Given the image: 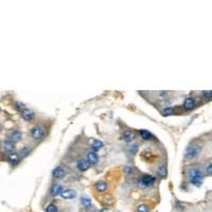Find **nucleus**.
I'll return each mask as SVG.
<instances>
[{"label": "nucleus", "instance_id": "f257e3e1", "mask_svg": "<svg viewBox=\"0 0 212 212\" xmlns=\"http://www.w3.org/2000/svg\"><path fill=\"white\" fill-rule=\"evenodd\" d=\"M190 178L192 185H194L195 187H200L203 182V175L202 172L198 169H192L190 171Z\"/></svg>", "mask_w": 212, "mask_h": 212}, {"label": "nucleus", "instance_id": "f03ea898", "mask_svg": "<svg viewBox=\"0 0 212 212\" xmlns=\"http://www.w3.org/2000/svg\"><path fill=\"white\" fill-rule=\"evenodd\" d=\"M46 135V131L41 126H35L31 129V137L34 140H41Z\"/></svg>", "mask_w": 212, "mask_h": 212}, {"label": "nucleus", "instance_id": "7ed1b4c3", "mask_svg": "<svg viewBox=\"0 0 212 212\" xmlns=\"http://www.w3.org/2000/svg\"><path fill=\"white\" fill-rule=\"evenodd\" d=\"M155 182V177L152 175H144L142 176L141 178H140L139 180V186L143 187V188H146V187H151L152 185Z\"/></svg>", "mask_w": 212, "mask_h": 212}, {"label": "nucleus", "instance_id": "20e7f679", "mask_svg": "<svg viewBox=\"0 0 212 212\" xmlns=\"http://www.w3.org/2000/svg\"><path fill=\"white\" fill-rule=\"evenodd\" d=\"M199 153H200V148H199V146H192L186 151V157L189 158V159H192V158H195Z\"/></svg>", "mask_w": 212, "mask_h": 212}, {"label": "nucleus", "instance_id": "39448f33", "mask_svg": "<svg viewBox=\"0 0 212 212\" xmlns=\"http://www.w3.org/2000/svg\"><path fill=\"white\" fill-rule=\"evenodd\" d=\"M22 139V133L19 131H12V133L9 135L8 137V140H10L11 142H13V143H17V142H19L20 140Z\"/></svg>", "mask_w": 212, "mask_h": 212}, {"label": "nucleus", "instance_id": "423d86ee", "mask_svg": "<svg viewBox=\"0 0 212 212\" xmlns=\"http://www.w3.org/2000/svg\"><path fill=\"white\" fill-rule=\"evenodd\" d=\"M61 196L64 199H72V198L77 197V192L72 190V189H66V190H63V192L61 193Z\"/></svg>", "mask_w": 212, "mask_h": 212}, {"label": "nucleus", "instance_id": "0eeeda50", "mask_svg": "<svg viewBox=\"0 0 212 212\" xmlns=\"http://www.w3.org/2000/svg\"><path fill=\"white\" fill-rule=\"evenodd\" d=\"M2 149H3L4 152H6V153H13V151H14L15 149V144L13 143V142H11L10 140H4L3 142H2Z\"/></svg>", "mask_w": 212, "mask_h": 212}, {"label": "nucleus", "instance_id": "6e6552de", "mask_svg": "<svg viewBox=\"0 0 212 212\" xmlns=\"http://www.w3.org/2000/svg\"><path fill=\"white\" fill-rule=\"evenodd\" d=\"M35 117L34 113H33L31 109H24L23 111L21 113V118L23 120H26V121H31V120H33V118Z\"/></svg>", "mask_w": 212, "mask_h": 212}, {"label": "nucleus", "instance_id": "1a4fd4ad", "mask_svg": "<svg viewBox=\"0 0 212 212\" xmlns=\"http://www.w3.org/2000/svg\"><path fill=\"white\" fill-rule=\"evenodd\" d=\"M194 107H195V101H194L193 98H187L184 103V108L186 110H191Z\"/></svg>", "mask_w": 212, "mask_h": 212}, {"label": "nucleus", "instance_id": "9d476101", "mask_svg": "<svg viewBox=\"0 0 212 212\" xmlns=\"http://www.w3.org/2000/svg\"><path fill=\"white\" fill-rule=\"evenodd\" d=\"M19 159H20V157H19V155L16 153H11L8 157L9 162H10L11 164H13V166H16L19 162Z\"/></svg>", "mask_w": 212, "mask_h": 212}, {"label": "nucleus", "instance_id": "9b49d317", "mask_svg": "<svg viewBox=\"0 0 212 212\" xmlns=\"http://www.w3.org/2000/svg\"><path fill=\"white\" fill-rule=\"evenodd\" d=\"M89 167H90V163H89L87 160H79L77 161V169L80 170V171H87V170L89 169Z\"/></svg>", "mask_w": 212, "mask_h": 212}, {"label": "nucleus", "instance_id": "f8f14e48", "mask_svg": "<svg viewBox=\"0 0 212 212\" xmlns=\"http://www.w3.org/2000/svg\"><path fill=\"white\" fill-rule=\"evenodd\" d=\"M98 155L95 152H89L88 154H87V161L89 162V163H97L98 162Z\"/></svg>", "mask_w": 212, "mask_h": 212}, {"label": "nucleus", "instance_id": "ddd939ff", "mask_svg": "<svg viewBox=\"0 0 212 212\" xmlns=\"http://www.w3.org/2000/svg\"><path fill=\"white\" fill-rule=\"evenodd\" d=\"M53 176H54L55 178H63L65 176V171L64 169H62L61 167H57V168L54 169V171H53Z\"/></svg>", "mask_w": 212, "mask_h": 212}, {"label": "nucleus", "instance_id": "4468645a", "mask_svg": "<svg viewBox=\"0 0 212 212\" xmlns=\"http://www.w3.org/2000/svg\"><path fill=\"white\" fill-rule=\"evenodd\" d=\"M107 182L105 181H99L95 184V190L99 192H105L107 190Z\"/></svg>", "mask_w": 212, "mask_h": 212}, {"label": "nucleus", "instance_id": "2eb2a0df", "mask_svg": "<svg viewBox=\"0 0 212 212\" xmlns=\"http://www.w3.org/2000/svg\"><path fill=\"white\" fill-rule=\"evenodd\" d=\"M62 192H63V188H62L61 185H54V186L52 187V189H51V194H52L53 196L59 195Z\"/></svg>", "mask_w": 212, "mask_h": 212}, {"label": "nucleus", "instance_id": "dca6fc26", "mask_svg": "<svg viewBox=\"0 0 212 212\" xmlns=\"http://www.w3.org/2000/svg\"><path fill=\"white\" fill-rule=\"evenodd\" d=\"M123 138L124 140H125L126 142H131L133 141L134 139H135V134L133 133V131H126L123 133Z\"/></svg>", "mask_w": 212, "mask_h": 212}, {"label": "nucleus", "instance_id": "f3484780", "mask_svg": "<svg viewBox=\"0 0 212 212\" xmlns=\"http://www.w3.org/2000/svg\"><path fill=\"white\" fill-rule=\"evenodd\" d=\"M103 146V142L101 141V140H95L93 141V143H92V149H93V152H97V151H99L100 149Z\"/></svg>", "mask_w": 212, "mask_h": 212}, {"label": "nucleus", "instance_id": "a211bd4d", "mask_svg": "<svg viewBox=\"0 0 212 212\" xmlns=\"http://www.w3.org/2000/svg\"><path fill=\"white\" fill-rule=\"evenodd\" d=\"M140 136L143 140H149L152 138V134L149 131H140Z\"/></svg>", "mask_w": 212, "mask_h": 212}, {"label": "nucleus", "instance_id": "6ab92c4d", "mask_svg": "<svg viewBox=\"0 0 212 212\" xmlns=\"http://www.w3.org/2000/svg\"><path fill=\"white\" fill-rule=\"evenodd\" d=\"M167 173H168V171H167L166 166H160L159 169H158V174L160 175V177L166 178L167 177Z\"/></svg>", "mask_w": 212, "mask_h": 212}, {"label": "nucleus", "instance_id": "aec40b11", "mask_svg": "<svg viewBox=\"0 0 212 212\" xmlns=\"http://www.w3.org/2000/svg\"><path fill=\"white\" fill-rule=\"evenodd\" d=\"M30 152H31V148H30V146H24V148H22L20 149V152H19V154H20V157L21 158L26 157V156L28 155Z\"/></svg>", "mask_w": 212, "mask_h": 212}, {"label": "nucleus", "instance_id": "412c9836", "mask_svg": "<svg viewBox=\"0 0 212 212\" xmlns=\"http://www.w3.org/2000/svg\"><path fill=\"white\" fill-rule=\"evenodd\" d=\"M81 202H82V204H83L85 207H87V208H89V207L91 206V200H90V198L86 197V196H83V197L81 198Z\"/></svg>", "mask_w": 212, "mask_h": 212}, {"label": "nucleus", "instance_id": "4be33fe9", "mask_svg": "<svg viewBox=\"0 0 212 212\" xmlns=\"http://www.w3.org/2000/svg\"><path fill=\"white\" fill-rule=\"evenodd\" d=\"M14 105H15V108H16L18 111H21V113L24 110V109H26V106H24V104L21 103V102H19V101L18 102H15Z\"/></svg>", "mask_w": 212, "mask_h": 212}, {"label": "nucleus", "instance_id": "5701e85b", "mask_svg": "<svg viewBox=\"0 0 212 212\" xmlns=\"http://www.w3.org/2000/svg\"><path fill=\"white\" fill-rule=\"evenodd\" d=\"M149 206L146 204H142L140 206H138L137 208V212H149Z\"/></svg>", "mask_w": 212, "mask_h": 212}, {"label": "nucleus", "instance_id": "b1692460", "mask_svg": "<svg viewBox=\"0 0 212 212\" xmlns=\"http://www.w3.org/2000/svg\"><path fill=\"white\" fill-rule=\"evenodd\" d=\"M46 212H57V207L54 204H49L46 207Z\"/></svg>", "mask_w": 212, "mask_h": 212}, {"label": "nucleus", "instance_id": "393cba45", "mask_svg": "<svg viewBox=\"0 0 212 212\" xmlns=\"http://www.w3.org/2000/svg\"><path fill=\"white\" fill-rule=\"evenodd\" d=\"M137 151H138L137 144H133V146H131L128 148V153L131 154V155H135V154L137 153Z\"/></svg>", "mask_w": 212, "mask_h": 212}, {"label": "nucleus", "instance_id": "a878e982", "mask_svg": "<svg viewBox=\"0 0 212 212\" xmlns=\"http://www.w3.org/2000/svg\"><path fill=\"white\" fill-rule=\"evenodd\" d=\"M174 110L172 107H168V108H166L164 110H162V115L163 116H170V115H173Z\"/></svg>", "mask_w": 212, "mask_h": 212}, {"label": "nucleus", "instance_id": "bb28decb", "mask_svg": "<svg viewBox=\"0 0 212 212\" xmlns=\"http://www.w3.org/2000/svg\"><path fill=\"white\" fill-rule=\"evenodd\" d=\"M203 95H204L206 99H212V90H206L203 91Z\"/></svg>", "mask_w": 212, "mask_h": 212}, {"label": "nucleus", "instance_id": "cd10ccee", "mask_svg": "<svg viewBox=\"0 0 212 212\" xmlns=\"http://www.w3.org/2000/svg\"><path fill=\"white\" fill-rule=\"evenodd\" d=\"M175 207H176V209H177L178 211H182V210H185V206H184V205H182V204H180V203H178V202H176Z\"/></svg>", "mask_w": 212, "mask_h": 212}, {"label": "nucleus", "instance_id": "c85d7f7f", "mask_svg": "<svg viewBox=\"0 0 212 212\" xmlns=\"http://www.w3.org/2000/svg\"><path fill=\"white\" fill-rule=\"evenodd\" d=\"M169 92H166V91H161V92H159V95H161V99H164V98L168 95Z\"/></svg>", "mask_w": 212, "mask_h": 212}, {"label": "nucleus", "instance_id": "c756f323", "mask_svg": "<svg viewBox=\"0 0 212 212\" xmlns=\"http://www.w3.org/2000/svg\"><path fill=\"white\" fill-rule=\"evenodd\" d=\"M207 171H208L209 174H211V175H212V163L208 167V170H207Z\"/></svg>", "mask_w": 212, "mask_h": 212}, {"label": "nucleus", "instance_id": "7c9ffc66", "mask_svg": "<svg viewBox=\"0 0 212 212\" xmlns=\"http://www.w3.org/2000/svg\"><path fill=\"white\" fill-rule=\"evenodd\" d=\"M1 129H2V125H1V123H0V131H1Z\"/></svg>", "mask_w": 212, "mask_h": 212}, {"label": "nucleus", "instance_id": "2f4dec72", "mask_svg": "<svg viewBox=\"0 0 212 212\" xmlns=\"http://www.w3.org/2000/svg\"><path fill=\"white\" fill-rule=\"evenodd\" d=\"M0 111H1V108H0Z\"/></svg>", "mask_w": 212, "mask_h": 212}]
</instances>
